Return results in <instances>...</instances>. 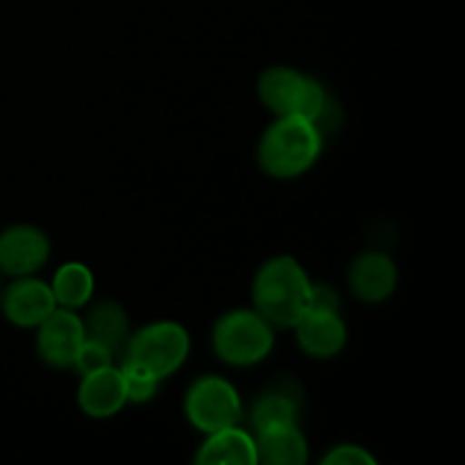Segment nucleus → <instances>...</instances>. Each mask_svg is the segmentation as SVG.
Here are the masks:
<instances>
[{
    "label": "nucleus",
    "instance_id": "1",
    "mask_svg": "<svg viewBox=\"0 0 465 465\" xmlns=\"http://www.w3.org/2000/svg\"><path fill=\"white\" fill-rule=\"evenodd\" d=\"M259 95L277 116L307 118L321 130V134L339 125V109L321 82L289 66L268 68L259 80Z\"/></svg>",
    "mask_w": 465,
    "mask_h": 465
},
{
    "label": "nucleus",
    "instance_id": "2",
    "mask_svg": "<svg viewBox=\"0 0 465 465\" xmlns=\"http://www.w3.org/2000/svg\"><path fill=\"white\" fill-rule=\"evenodd\" d=\"M312 282L293 257H275L259 268L252 284L254 312L272 327H295L309 312Z\"/></svg>",
    "mask_w": 465,
    "mask_h": 465
},
{
    "label": "nucleus",
    "instance_id": "3",
    "mask_svg": "<svg viewBox=\"0 0 465 465\" xmlns=\"http://www.w3.org/2000/svg\"><path fill=\"white\" fill-rule=\"evenodd\" d=\"M322 150V134L312 121L300 116H280L262 136L259 163L268 175L291 180L316 163Z\"/></svg>",
    "mask_w": 465,
    "mask_h": 465
},
{
    "label": "nucleus",
    "instance_id": "4",
    "mask_svg": "<svg viewBox=\"0 0 465 465\" xmlns=\"http://www.w3.org/2000/svg\"><path fill=\"white\" fill-rule=\"evenodd\" d=\"M272 325L257 312L225 313L213 327V350L232 366H254L271 354Z\"/></svg>",
    "mask_w": 465,
    "mask_h": 465
},
{
    "label": "nucleus",
    "instance_id": "5",
    "mask_svg": "<svg viewBox=\"0 0 465 465\" xmlns=\"http://www.w3.org/2000/svg\"><path fill=\"white\" fill-rule=\"evenodd\" d=\"M189 334L177 322H153L145 325L139 334L127 339L123 363L141 368L157 380L175 372L189 357Z\"/></svg>",
    "mask_w": 465,
    "mask_h": 465
},
{
    "label": "nucleus",
    "instance_id": "6",
    "mask_svg": "<svg viewBox=\"0 0 465 465\" xmlns=\"http://www.w3.org/2000/svg\"><path fill=\"white\" fill-rule=\"evenodd\" d=\"M186 418L195 430L212 434L236 425L243 416V404L234 386L223 377H200L186 393Z\"/></svg>",
    "mask_w": 465,
    "mask_h": 465
},
{
    "label": "nucleus",
    "instance_id": "7",
    "mask_svg": "<svg viewBox=\"0 0 465 465\" xmlns=\"http://www.w3.org/2000/svg\"><path fill=\"white\" fill-rule=\"evenodd\" d=\"M84 341V322L73 313V309L57 307L39 325L36 348L45 363L54 368H66L73 366L75 354L80 352Z\"/></svg>",
    "mask_w": 465,
    "mask_h": 465
},
{
    "label": "nucleus",
    "instance_id": "8",
    "mask_svg": "<svg viewBox=\"0 0 465 465\" xmlns=\"http://www.w3.org/2000/svg\"><path fill=\"white\" fill-rule=\"evenodd\" d=\"M50 254V241L32 225H14L0 232V272L25 277L39 271Z\"/></svg>",
    "mask_w": 465,
    "mask_h": 465
},
{
    "label": "nucleus",
    "instance_id": "9",
    "mask_svg": "<svg viewBox=\"0 0 465 465\" xmlns=\"http://www.w3.org/2000/svg\"><path fill=\"white\" fill-rule=\"evenodd\" d=\"M0 307L9 322L18 327H39L57 309L53 289L35 277H16V282L3 289Z\"/></svg>",
    "mask_w": 465,
    "mask_h": 465
},
{
    "label": "nucleus",
    "instance_id": "10",
    "mask_svg": "<svg viewBox=\"0 0 465 465\" xmlns=\"http://www.w3.org/2000/svg\"><path fill=\"white\" fill-rule=\"evenodd\" d=\"M77 402H80L82 411L91 418H109L118 413L127 402L123 372L118 368L107 366L103 371L82 375Z\"/></svg>",
    "mask_w": 465,
    "mask_h": 465
},
{
    "label": "nucleus",
    "instance_id": "11",
    "mask_svg": "<svg viewBox=\"0 0 465 465\" xmlns=\"http://www.w3.org/2000/svg\"><path fill=\"white\" fill-rule=\"evenodd\" d=\"M300 348L316 359L334 357L348 341V330L339 312H307L295 322Z\"/></svg>",
    "mask_w": 465,
    "mask_h": 465
},
{
    "label": "nucleus",
    "instance_id": "12",
    "mask_svg": "<svg viewBox=\"0 0 465 465\" xmlns=\"http://www.w3.org/2000/svg\"><path fill=\"white\" fill-rule=\"evenodd\" d=\"M398 284V268L393 259L381 252H366L350 268V286L363 302H381Z\"/></svg>",
    "mask_w": 465,
    "mask_h": 465
},
{
    "label": "nucleus",
    "instance_id": "13",
    "mask_svg": "<svg viewBox=\"0 0 465 465\" xmlns=\"http://www.w3.org/2000/svg\"><path fill=\"white\" fill-rule=\"evenodd\" d=\"M207 436L209 439L204 440L200 454L195 457L198 463H257V443H254V436H250L248 431L232 425L225 427V430L212 431Z\"/></svg>",
    "mask_w": 465,
    "mask_h": 465
},
{
    "label": "nucleus",
    "instance_id": "14",
    "mask_svg": "<svg viewBox=\"0 0 465 465\" xmlns=\"http://www.w3.org/2000/svg\"><path fill=\"white\" fill-rule=\"evenodd\" d=\"M254 443H257V463L302 465L309 457L307 440L298 425L257 431Z\"/></svg>",
    "mask_w": 465,
    "mask_h": 465
},
{
    "label": "nucleus",
    "instance_id": "15",
    "mask_svg": "<svg viewBox=\"0 0 465 465\" xmlns=\"http://www.w3.org/2000/svg\"><path fill=\"white\" fill-rule=\"evenodd\" d=\"M84 334L89 341H95L116 354L127 343V313L112 300L100 302L98 307L91 309L89 318L84 321Z\"/></svg>",
    "mask_w": 465,
    "mask_h": 465
},
{
    "label": "nucleus",
    "instance_id": "16",
    "mask_svg": "<svg viewBox=\"0 0 465 465\" xmlns=\"http://www.w3.org/2000/svg\"><path fill=\"white\" fill-rule=\"evenodd\" d=\"M50 289H53L54 300H57V307L80 309L94 295V275H91V271L84 263H64L54 272Z\"/></svg>",
    "mask_w": 465,
    "mask_h": 465
},
{
    "label": "nucleus",
    "instance_id": "17",
    "mask_svg": "<svg viewBox=\"0 0 465 465\" xmlns=\"http://www.w3.org/2000/svg\"><path fill=\"white\" fill-rule=\"evenodd\" d=\"M252 425L257 431L298 425V402L286 391L262 395L252 409Z\"/></svg>",
    "mask_w": 465,
    "mask_h": 465
},
{
    "label": "nucleus",
    "instance_id": "18",
    "mask_svg": "<svg viewBox=\"0 0 465 465\" xmlns=\"http://www.w3.org/2000/svg\"><path fill=\"white\" fill-rule=\"evenodd\" d=\"M123 381H125V395L127 402H148V400L154 398L159 389V381L150 372L141 371V368L132 366V363H123L121 366Z\"/></svg>",
    "mask_w": 465,
    "mask_h": 465
},
{
    "label": "nucleus",
    "instance_id": "19",
    "mask_svg": "<svg viewBox=\"0 0 465 465\" xmlns=\"http://www.w3.org/2000/svg\"><path fill=\"white\" fill-rule=\"evenodd\" d=\"M73 366L77 368V372H80V375H89V372L103 371V368L114 366V354L109 352L104 345L86 339L84 343H82L80 352L75 354V361H73Z\"/></svg>",
    "mask_w": 465,
    "mask_h": 465
},
{
    "label": "nucleus",
    "instance_id": "20",
    "mask_svg": "<svg viewBox=\"0 0 465 465\" xmlns=\"http://www.w3.org/2000/svg\"><path fill=\"white\" fill-rule=\"evenodd\" d=\"M322 463L327 465H372L375 463V457L366 452L363 448H357V445H339V448L331 450Z\"/></svg>",
    "mask_w": 465,
    "mask_h": 465
},
{
    "label": "nucleus",
    "instance_id": "21",
    "mask_svg": "<svg viewBox=\"0 0 465 465\" xmlns=\"http://www.w3.org/2000/svg\"><path fill=\"white\" fill-rule=\"evenodd\" d=\"M309 312H339V295L327 284H312Z\"/></svg>",
    "mask_w": 465,
    "mask_h": 465
},
{
    "label": "nucleus",
    "instance_id": "22",
    "mask_svg": "<svg viewBox=\"0 0 465 465\" xmlns=\"http://www.w3.org/2000/svg\"><path fill=\"white\" fill-rule=\"evenodd\" d=\"M0 275H3V272H0ZM3 289L5 286H3V282H0V295H3Z\"/></svg>",
    "mask_w": 465,
    "mask_h": 465
}]
</instances>
